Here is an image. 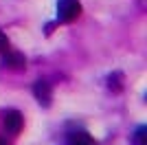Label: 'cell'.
I'll return each mask as SVG.
<instances>
[{
  "instance_id": "obj_2",
  "label": "cell",
  "mask_w": 147,
  "mask_h": 145,
  "mask_svg": "<svg viewBox=\"0 0 147 145\" xmlns=\"http://www.w3.org/2000/svg\"><path fill=\"white\" fill-rule=\"evenodd\" d=\"M33 95H35V99L42 103L44 108H49V106H51V97H53V90H51V84H49V81L40 79V81L33 86Z\"/></svg>"
},
{
  "instance_id": "obj_1",
  "label": "cell",
  "mask_w": 147,
  "mask_h": 145,
  "mask_svg": "<svg viewBox=\"0 0 147 145\" xmlns=\"http://www.w3.org/2000/svg\"><path fill=\"white\" fill-rule=\"evenodd\" d=\"M81 16V2L79 0H57V22L70 24Z\"/></svg>"
},
{
  "instance_id": "obj_6",
  "label": "cell",
  "mask_w": 147,
  "mask_h": 145,
  "mask_svg": "<svg viewBox=\"0 0 147 145\" xmlns=\"http://www.w3.org/2000/svg\"><path fill=\"white\" fill-rule=\"evenodd\" d=\"M134 145H147V127L141 125L134 134Z\"/></svg>"
},
{
  "instance_id": "obj_7",
  "label": "cell",
  "mask_w": 147,
  "mask_h": 145,
  "mask_svg": "<svg viewBox=\"0 0 147 145\" xmlns=\"http://www.w3.org/2000/svg\"><path fill=\"white\" fill-rule=\"evenodd\" d=\"M121 79H123L121 72H117V75H110V79H108V86H110L112 90H121Z\"/></svg>"
},
{
  "instance_id": "obj_9",
  "label": "cell",
  "mask_w": 147,
  "mask_h": 145,
  "mask_svg": "<svg viewBox=\"0 0 147 145\" xmlns=\"http://www.w3.org/2000/svg\"><path fill=\"white\" fill-rule=\"evenodd\" d=\"M0 145H5V141H2V139H0Z\"/></svg>"
},
{
  "instance_id": "obj_8",
  "label": "cell",
  "mask_w": 147,
  "mask_h": 145,
  "mask_svg": "<svg viewBox=\"0 0 147 145\" xmlns=\"http://www.w3.org/2000/svg\"><path fill=\"white\" fill-rule=\"evenodd\" d=\"M0 51H2V53L9 51V40L5 37V33H0Z\"/></svg>"
},
{
  "instance_id": "obj_4",
  "label": "cell",
  "mask_w": 147,
  "mask_h": 145,
  "mask_svg": "<svg viewBox=\"0 0 147 145\" xmlns=\"http://www.w3.org/2000/svg\"><path fill=\"white\" fill-rule=\"evenodd\" d=\"M22 123H24V119L18 110H7L5 112V127L9 134H18L22 130Z\"/></svg>"
},
{
  "instance_id": "obj_3",
  "label": "cell",
  "mask_w": 147,
  "mask_h": 145,
  "mask_svg": "<svg viewBox=\"0 0 147 145\" xmlns=\"http://www.w3.org/2000/svg\"><path fill=\"white\" fill-rule=\"evenodd\" d=\"M5 68L9 70H24L26 66V60L22 53H16V51H5V60H2Z\"/></svg>"
},
{
  "instance_id": "obj_5",
  "label": "cell",
  "mask_w": 147,
  "mask_h": 145,
  "mask_svg": "<svg viewBox=\"0 0 147 145\" xmlns=\"http://www.w3.org/2000/svg\"><path fill=\"white\" fill-rule=\"evenodd\" d=\"M70 145H94L90 141V136H88L86 132H75V134H70Z\"/></svg>"
}]
</instances>
